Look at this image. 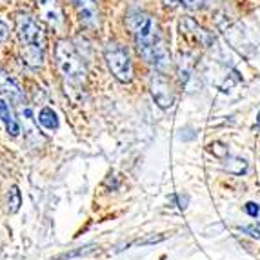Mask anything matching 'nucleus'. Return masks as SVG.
<instances>
[{
    "mask_svg": "<svg viewBox=\"0 0 260 260\" xmlns=\"http://www.w3.org/2000/svg\"><path fill=\"white\" fill-rule=\"evenodd\" d=\"M55 62L56 68L64 77V80L71 86H82L86 82V66L77 53L75 46L70 40H58L55 46Z\"/></svg>",
    "mask_w": 260,
    "mask_h": 260,
    "instance_id": "nucleus-3",
    "label": "nucleus"
},
{
    "mask_svg": "<svg viewBox=\"0 0 260 260\" xmlns=\"http://www.w3.org/2000/svg\"><path fill=\"white\" fill-rule=\"evenodd\" d=\"M18 115L15 113L13 106L9 104L8 99H2L0 96V120L6 126V131H8L9 137H18L20 135V122L17 120Z\"/></svg>",
    "mask_w": 260,
    "mask_h": 260,
    "instance_id": "nucleus-9",
    "label": "nucleus"
},
{
    "mask_svg": "<svg viewBox=\"0 0 260 260\" xmlns=\"http://www.w3.org/2000/svg\"><path fill=\"white\" fill-rule=\"evenodd\" d=\"M93 249V246H87V247H78L77 251H71V253H64V255L56 256L55 260H66V258H73V256H80V255H86Z\"/></svg>",
    "mask_w": 260,
    "mask_h": 260,
    "instance_id": "nucleus-16",
    "label": "nucleus"
},
{
    "mask_svg": "<svg viewBox=\"0 0 260 260\" xmlns=\"http://www.w3.org/2000/svg\"><path fill=\"white\" fill-rule=\"evenodd\" d=\"M244 231H246V233L251 235L253 239H260V218L255 222V224L246 225V228H244Z\"/></svg>",
    "mask_w": 260,
    "mask_h": 260,
    "instance_id": "nucleus-19",
    "label": "nucleus"
},
{
    "mask_svg": "<svg viewBox=\"0 0 260 260\" xmlns=\"http://www.w3.org/2000/svg\"><path fill=\"white\" fill-rule=\"evenodd\" d=\"M180 139L182 140H193L195 139V133H193V129L191 127H184V129H180Z\"/></svg>",
    "mask_w": 260,
    "mask_h": 260,
    "instance_id": "nucleus-21",
    "label": "nucleus"
},
{
    "mask_svg": "<svg viewBox=\"0 0 260 260\" xmlns=\"http://www.w3.org/2000/svg\"><path fill=\"white\" fill-rule=\"evenodd\" d=\"M224 168L233 175H244L247 171V162L240 156H225Z\"/></svg>",
    "mask_w": 260,
    "mask_h": 260,
    "instance_id": "nucleus-13",
    "label": "nucleus"
},
{
    "mask_svg": "<svg viewBox=\"0 0 260 260\" xmlns=\"http://www.w3.org/2000/svg\"><path fill=\"white\" fill-rule=\"evenodd\" d=\"M0 96L2 99H9V102H13L15 106L26 100L22 89L9 78V75L2 68H0Z\"/></svg>",
    "mask_w": 260,
    "mask_h": 260,
    "instance_id": "nucleus-10",
    "label": "nucleus"
},
{
    "mask_svg": "<svg viewBox=\"0 0 260 260\" xmlns=\"http://www.w3.org/2000/svg\"><path fill=\"white\" fill-rule=\"evenodd\" d=\"M17 35L20 40L22 60L29 68L37 70L44 64V49H46V37L40 24L27 13H18L15 17Z\"/></svg>",
    "mask_w": 260,
    "mask_h": 260,
    "instance_id": "nucleus-2",
    "label": "nucleus"
},
{
    "mask_svg": "<svg viewBox=\"0 0 260 260\" xmlns=\"http://www.w3.org/2000/svg\"><path fill=\"white\" fill-rule=\"evenodd\" d=\"M168 8H184V9H200L204 8V0H162Z\"/></svg>",
    "mask_w": 260,
    "mask_h": 260,
    "instance_id": "nucleus-14",
    "label": "nucleus"
},
{
    "mask_svg": "<svg viewBox=\"0 0 260 260\" xmlns=\"http://www.w3.org/2000/svg\"><path fill=\"white\" fill-rule=\"evenodd\" d=\"M256 126H260V115H258V120H256Z\"/></svg>",
    "mask_w": 260,
    "mask_h": 260,
    "instance_id": "nucleus-22",
    "label": "nucleus"
},
{
    "mask_svg": "<svg viewBox=\"0 0 260 260\" xmlns=\"http://www.w3.org/2000/svg\"><path fill=\"white\" fill-rule=\"evenodd\" d=\"M39 15L55 33H62L66 27V18L58 0H37Z\"/></svg>",
    "mask_w": 260,
    "mask_h": 260,
    "instance_id": "nucleus-5",
    "label": "nucleus"
},
{
    "mask_svg": "<svg viewBox=\"0 0 260 260\" xmlns=\"http://www.w3.org/2000/svg\"><path fill=\"white\" fill-rule=\"evenodd\" d=\"M37 122H39L44 129H48V131H56V129H58V117H56V113L53 111L51 108H48V106L39 111Z\"/></svg>",
    "mask_w": 260,
    "mask_h": 260,
    "instance_id": "nucleus-12",
    "label": "nucleus"
},
{
    "mask_svg": "<svg viewBox=\"0 0 260 260\" xmlns=\"http://www.w3.org/2000/svg\"><path fill=\"white\" fill-rule=\"evenodd\" d=\"M149 87H151V95L155 99V102L162 109H168L173 106V91H171V86H169L168 78L164 75H153Z\"/></svg>",
    "mask_w": 260,
    "mask_h": 260,
    "instance_id": "nucleus-7",
    "label": "nucleus"
},
{
    "mask_svg": "<svg viewBox=\"0 0 260 260\" xmlns=\"http://www.w3.org/2000/svg\"><path fill=\"white\" fill-rule=\"evenodd\" d=\"M180 29H182V33L191 35L195 40H199V42L202 44V46H206V48H209V46L215 44V37H213L209 31H206L204 27L197 26V22H193L191 18L180 20Z\"/></svg>",
    "mask_w": 260,
    "mask_h": 260,
    "instance_id": "nucleus-11",
    "label": "nucleus"
},
{
    "mask_svg": "<svg viewBox=\"0 0 260 260\" xmlns=\"http://www.w3.org/2000/svg\"><path fill=\"white\" fill-rule=\"evenodd\" d=\"M15 108H17V115H18V118H20V124L24 126V135H26L27 142L40 146V144L44 142V137L40 135L39 122H37V118H33V111H31V108L26 104V100L20 102V104H17Z\"/></svg>",
    "mask_w": 260,
    "mask_h": 260,
    "instance_id": "nucleus-6",
    "label": "nucleus"
},
{
    "mask_svg": "<svg viewBox=\"0 0 260 260\" xmlns=\"http://www.w3.org/2000/svg\"><path fill=\"white\" fill-rule=\"evenodd\" d=\"M8 35H9L8 24H6V22L2 20V18H0V44H2L6 39H8Z\"/></svg>",
    "mask_w": 260,
    "mask_h": 260,
    "instance_id": "nucleus-20",
    "label": "nucleus"
},
{
    "mask_svg": "<svg viewBox=\"0 0 260 260\" xmlns=\"http://www.w3.org/2000/svg\"><path fill=\"white\" fill-rule=\"evenodd\" d=\"M104 58L111 75L117 78L118 82L127 84L133 80V64H131V58L127 55V51L122 48L120 44L109 42L106 46Z\"/></svg>",
    "mask_w": 260,
    "mask_h": 260,
    "instance_id": "nucleus-4",
    "label": "nucleus"
},
{
    "mask_svg": "<svg viewBox=\"0 0 260 260\" xmlns=\"http://www.w3.org/2000/svg\"><path fill=\"white\" fill-rule=\"evenodd\" d=\"M20 206H22V195L20 191H18V187L13 186L8 193V211L13 215V213H17L20 209Z\"/></svg>",
    "mask_w": 260,
    "mask_h": 260,
    "instance_id": "nucleus-15",
    "label": "nucleus"
},
{
    "mask_svg": "<svg viewBox=\"0 0 260 260\" xmlns=\"http://www.w3.org/2000/svg\"><path fill=\"white\" fill-rule=\"evenodd\" d=\"M209 148H211V153L215 156H220V158H225V156H228V149L224 148V144L213 142L211 146H209Z\"/></svg>",
    "mask_w": 260,
    "mask_h": 260,
    "instance_id": "nucleus-17",
    "label": "nucleus"
},
{
    "mask_svg": "<svg viewBox=\"0 0 260 260\" xmlns=\"http://www.w3.org/2000/svg\"><path fill=\"white\" fill-rule=\"evenodd\" d=\"M73 6L77 9L78 20L84 27H99V6L96 0H73Z\"/></svg>",
    "mask_w": 260,
    "mask_h": 260,
    "instance_id": "nucleus-8",
    "label": "nucleus"
},
{
    "mask_svg": "<svg viewBox=\"0 0 260 260\" xmlns=\"http://www.w3.org/2000/svg\"><path fill=\"white\" fill-rule=\"evenodd\" d=\"M131 27H133L135 44H137L140 56L148 64L155 66L158 71L168 70L171 58L164 46V40L160 39V31H158V24L155 18L149 15H139L133 18Z\"/></svg>",
    "mask_w": 260,
    "mask_h": 260,
    "instance_id": "nucleus-1",
    "label": "nucleus"
},
{
    "mask_svg": "<svg viewBox=\"0 0 260 260\" xmlns=\"http://www.w3.org/2000/svg\"><path fill=\"white\" fill-rule=\"evenodd\" d=\"M244 211L249 215V217H253V218H256V217H260V206L256 204V202H247L246 206H244Z\"/></svg>",
    "mask_w": 260,
    "mask_h": 260,
    "instance_id": "nucleus-18",
    "label": "nucleus"
}]
</instances>
